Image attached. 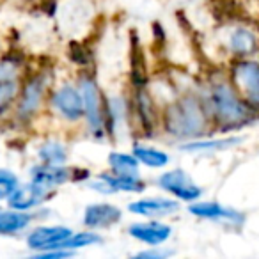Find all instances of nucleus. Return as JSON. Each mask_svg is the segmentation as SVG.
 <instances>
[{
    "mask_svg": "<svg viewBox=\"0 0 259 259\" xmlns=\"http://www.w3.org/2000/svg\"><path fill=\"white\" fill-rule=\"evenodd\" d=\"M160 128L163 134L180 142L209 137L213 122L201 94L185 93L163 103L160 112Z\"/></svg>",
    "mask_w": 259,
    "mask_h": 259,
    "instance_id": "obj_1",
    "label": "nucleus"
},
{
    "mask_svg": "<svg viewBox=\"0 0 259 259\" xmlns=\"http://www.w3.org/2000/svg\"><path fill=\"white\" fill-rule=\"evenodd\" d=\"M202 100L208 107L215 132H222V134L236 132L255 119V114L248 108L240 93L229 82L227 73L211 76V80L206 83V93L202 94Z\"/></svg>",
    "mask_w": 259,
    "mask_h": 259,
    "instance_id": "obj_2",
    "label": "nucleus"
},
{
    "mask_svg": "<svg viewBox=\"0 0 259 259\" xmlns=\"http://www.w3.org/2000/svg\"><path fill=\"white\" fill-rule=\"evenodd\" d=\"M78 89L83 98V119L94 139L107 137V96L101 91L96 76L82 73L78 78Z\"/></svg>",
    "mask_w": 259,
    "mask_h": 259,
    "instance_id": "obj_3",
    "label": "nucleus"
},
{
    "mask_svg": "<svg viewBox=\"0 0 259 259\" xmlns=\"http://www.w3.org/2000/svg\"><path fill=\"white\" fill-rule=\"evenodd\" d=\"M227 78L259 117V61L254 57L233 59L227 68Z\"/></svg>",
    "mask_w": 259,
    "mask_h": 259,
    "instance_id": "obj_4",
    "label": "nucleus"
},
{
    "mask_svg": "<svg viewBox=\"0 0 259 259\" xmlns=\"http://www.w3.org/2000/svg\"><path fill=\"white\" fill-rule=\"evenodd\" d=\"M130 119L137 121L139 128L142 132V137L151 139L156 134V128L160 126V112L155 103V98L151 96L148 89V83L134 85V93L128 100Z\"/></svg>",
    "mask_w": 259,
    "mask_h": 259,
    "instance_id": "obj_5",
    "label": "nucleus"
},
{
    "mask_svg": "<svg viewBox=\"0 0 259 259\" xmlns=\"http://www.w3.org/2000/svg\"><path fill=\"white\" fill-rule=\"evenodd\" d=\"M156 183L165 194L183 202H194L202 197V188L183 169H170L156 178Z\"/></svg>",
    "mask_w": 259,
    "mask_h": 259,
    "instance_id": "obj_6",
    "label": "nucleus"
},
{
    "mask_svg": "<svg viewBox=\"0 0 259 259\" xmlns=\"http://www.w3.org/2000/svg\"><path fill=\"white\" fill-rule=\"evenodd\" d=\"M91 190L98 194H142L148 188V183L141 176H122L114 172H101L89 181Z\"/></svg>",
    "mask_w": 259,
    "mask_h": 259,
    "instance_id": "obj_7",
    "label": "nucleus"
},
{
    "mask_svg": "<svg viewBox=\"0 0 259 259\" xmlns=\"http://www.w3.org/2000/svg\"><path fill=\"white\" fill-rule=\"evenodd\" d=\"M50 101L57 114L66 121L78 122L83 119V98L78 85H71V83L61 85L54 91Z\"/></svg>",
    "mask_w": 259,
    "mask_h": 259,
    "instance_id": "obj_8",
    "label": "nucleus"
},
{
    "mask_svg": "<svg viewBox=\"0 0 259 259\" xmlns=\"http://www.w3.org/2000/svg\"><path fill=\"white\" fill-rule=\"evenodd\" d=\"M226 50L233 59H247L259 54V36L245 25H234L226 37Z\"/></svg>",
    "mask_w": 259,
    "mask_h": 259,
    "instance_id": "obj_9",
    "label": "nucleus"
},
{
    "mask_svg": "<svg viewBox=\"0 0 259 259\" xmlns=\"http://www.w3.org/2000/svg\"><path fill=\"white\" fill-rule=\"evenodd\" d=\"M188 213L194 215L195 219L202 220H213V222H224L229 226H241L245 222V215L238 209L222 206L215 201H197L188 204Z\"/></svg>",
    "mask_w": 259,
    "mask_h": 259,
    "instance_id": "obj_10",
    "label": "nucleus"
},
{
    "mask_svg": "<svg viewBox=\"0 0 259 259\" xmlns=\"http://www.w3.org/2000/svg\"><path fill=\"white\" fill-rule=\"evenodd\" d=\"M172 226L162 220H146V222H135L128 227V234L134 240L141 241L149 247H158L170 240L172 236Z\"/></svg>",
    "mask_w": 259,
    "mask_h": 259,
    "instance_id": "obj_11",
    "label": "nucleus"
},
{
    "mask_svg": "<svg viewBox=\"0 0 259 259\" xmlns=\"http://www.w3.org/2000/svg\"><path fill=\"white\" fill-rule=\"evenodd\" d=\"M122 211L119 206L112 204V202H94L89 204L83 211V226L87 229H108V227L115 226L121 222Z\"/></svg>",
    "mask_w": 259,
    "mask_h": 259,
    "instance_id": "obj_12",
    "label": "nucleus"
},
{
    "mask_svg": "<svg viewBox=\"0 0 259 259\" xmlns=\"http://www.w3.org/2000/svg\"><path fill=\"white\" fill-rule=\"evenodd\" d=\"M78 169H68L64 165H52V163H41L30 170L32 183H37L45 187L47 190H54L55 187L68 183V181H76Z\"/></svg>",
    "mask_w": 259,
    "mask_h": 259,
    "instance_id": "obj_13",
    "label": "nucleus"
},
{
    "mask_svg": "<svg viewBox=\"0 0 259 259\" xmlns=\"http://www.w3.org/2000/svg\"><path fill=\"white\" fill-rule=\"evenodd\" d=\"M178 209H180V202L174 197H142L134 202H128L130 213L139 217H148V219L172 215Z\"/></svg>",
    "mask_w": 259,
    "mask_h": 259,
    "instance_id": "obj_14",
    "label": "nucleus"
},
{
    "mask_svg": "<svg viewBox=\"0 0 259 259\" xmlns=\"http://www.w3.org/2000/svg\"><path fill=\"white\" fill-rule=\"evenodd\" d=\"M73 234V231L66 226H43L34 229L27 236V245L32 250H52L59 248L62 241H66Z\"/></svg>",
    "mask_w": 259,
    "mask_h": 259,
    "instance_id": "obj_15",
    "label": "nucleus"
},
{
    "mask_svg": "<svg viewBox=\"0 0 259 259\" xmlns=\"http://www.w3.org/2000/svg\"><path fill=\"white\" fill-rule=\"evenodd\" d=\"M45 82L43 75H36L32 78H29L25 82L22 89V98H20L18 103V117L20 119H30L41 107V101H43V94H45Z\"/></svg>",
    "mask_w": 259,
    "mask_h": 259,
    "instance_id": "obj_16",
    "label": "nucleus"
},
{
    "mask_svg": "<svg viewBox=\"0 0 259 259\" xmlns=\"http://www.w3.org/2000/svg\"><path fill=\"white\" fill-rule=\"evenodd\" d=\"M50 195V190H47L45 187L37 183H32L30 185H25V187H16L15 192L9 195V206L11 209H18V211H29V209L36 208L39 206L45 199Z\"/></svg>",
    "mask_w": 259,
    "mask_h": 259,
    "instance_id": "obj_17",
    "label": "nucleus"
},
{
    "mask_svg": "<svg viewBox=\"0 0 259 259\" xmlns=\"http://www.w3.org/2000/svg\"><path fill=\"white\" fill-rule=\"evenodd\" d=\"M241 142H243V137H240V135H231V137H222V139L202 137V139H195V141L181 142L180 149L181 151H188V153L222 151V149L234 148V146L241 144Z\"/></svg>",
    "mask_w": 259,
    "mask_h": 259,
    "instance_id": "obj_18",
    "label": "nucleus"
},
{
    "mask_svg": "<svg viewBox=\"0 0 259 259\" xmlns=\"http://www.w3.org/2000/svg\"><path fill=\"white\" fill-rule=\"evenodd\" d=\"M18 91V69L11 61L0 62V108L11 103Z\"/></svg>",
    "mask_w": 259,
    "mask_h": 259,
    "instance_id": "obj_19",
    "label": "nucleus"
},
{
    "mask_svg": "<svg viewBox=\"0 0 259 259\" xmlns=\"http://www.w3.org/2000/svg\"><path fill=\"white\" fill-rule=\"evenodd\" d=\"M135 158L141 162V165H146L149 169H163L170 163V156L165 151L158 148H153L144 142H134V148H132Z\"/></svg>",
    "mask_w": 259,
    "mask_h": 259,
    "instance_id": "obj_20",
    "label": "nucleus"
},
{
    "mask_svg": "<svg viewBox=\"0 0 259 259\" xmlns=\"http://www.w3.org/2000/svg\"><path fill=\"white\" fill-rule=\"evenodd\" d=\"M108 170L122 176H141V162L134 156V153L112 151L107 156Z\"/></svg>",
    "mask_w": 259,
    "mask_h": 259,
    "instance_id": "obj_21",
    "label": "nucleus"
},
{
    "mask_svg": "<svg viewBox=\"0 0 259 259\" xmlns=\"http://www.w3.org/2000/svg\"><path fill=\"white\" fill-rule=\"evenodd\" d=\"M30 220H32V215H29L27 211H18V209L0 211V234L18 233L29 226Z\"/></svg>",
    "mask_w": 259,
    "mask_h": 259,
    "instance_id": "obj_22",
    "label": "nucleus"
},
{
    "mask_svg": "<svg viewBox=\"0 0 259 259\" xmlns=\"http://www.w3.org/2000/svg\"><path fill=\"white\" fill-rule=\"evenodd\" d=\"M103 241L98 231L94 229H87V231H80V233H73L71 236L66 241H62L59 248H66V250H78V248H85V247H93V245H100Z\"/></svg>",
    "mask_w": 259,
    "mask_h": 259,
    "instance_id": "obj_23",
    "label": "nucleus"
},
{
    "mask_svg": "<svg viewBox=\"0 0 259 259\" xmlns=\"http://www.w3.org/2000/svg\"><path fill=\"white\" fill-rule=\"evenodd\" d=\"M41 162L43 163H52V165H64L68 160V148L62 142L57 141H48L37 151Z\"/></svg>",
    "mask_w": 259,
    "mask_h": 259,
    "instance_id": "obj_24",
    "label": "nucleus"
},
{
    "mask_svg": "<svg viewBox=\"0 0 259 259\" xmlns=\"http://www.w3.org/2000/svg\"><path fill=\"white\" fill-rule=\"evenodd\" d=\"M16 187H18V178L11 170L0 169V201L8 199L15 192Z\"/></svg>",
    "mask_w": 259,
    "mask_h": 259,
    "instance_id": "obj_25",
    "label": "nucleus"
},
{
    "mask_svg": "<svg viewBox=\"0 0 259 259\" xmlns=\"http://www.w3.org/2000/svg\"><path fill=\"white\" fill-rule=\"evenodd\" d=\"M172 252L170 250H163L162 245H158V247H153L149 248V250H142L139 252V254H135V257H146V259H163L167 257V255H170Z\"/></svg>",
    "mask_w": 259,
    "mask_h": 259,
    "instance_id": "obj_26",
    "label": "nucleus"
}]
</instances>
